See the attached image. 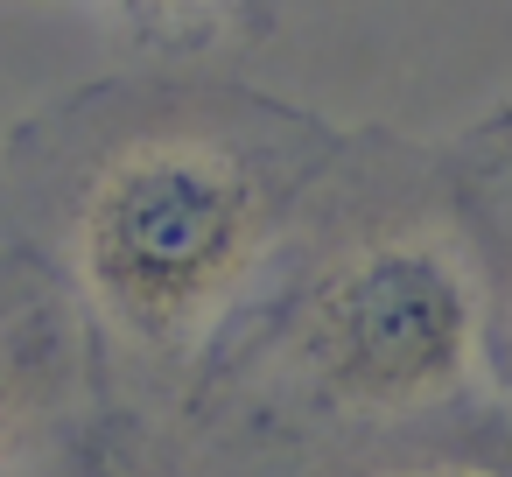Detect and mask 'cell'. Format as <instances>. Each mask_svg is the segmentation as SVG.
<instances>
[{"label":"cell","instance_id":"1","mask_svg":"<svg viewBox=\"0 0 512 477\" xmlns=\"http://www.w3.org/2000/svg\"><path fill=\"white\" fill-rule=\"evenodd\" d=\"M351 134L204 71L92 78L8 127L0 232L78 295L113 407L176 421L274 288Z\"/></svg>","mask_w":512,"mask_h":477},{"label":"cell","instance_id":"2","mask_svg":"<svg viewBox=\"0 0 512 477\" xmlns=\"http://www.w3.org/2000/svg\"><path fill=\"white\" fill-rule=\"evenodd\" d=\"M498 414L484 288L442 148L358 127L274 288L204 365L176 428L218 477H337Z\"/></svg>","mask_w":512,"mask_h":477},{"label":"cell","instance_id":"3","mask_svg":"<svg viewBox=\"0 0 512 477\" xmlns=\"http://www.w3.org/2000/svg\"><path fill=\"white\" fill-rule=\"evenodd\" d=\"M106 407L113 393L78 295L0 232V477H64Z\"/></svg>","mask_w":512,"mask_h":477},{"label":"cell","instance_id":"4","mask_svg":"<svg viewBox=\"0 0 512 477\" xmlns=\"http://www.w3.org/2000/svg\"><path fill=\"white\" fill-rule=\"evenodd\" d=\"M442 176L477 260L484 288V358H491V393L512 414V99L484 120H470L442 148Z\"/></svg>","mask_w":512,"mask_h":477},{"label":"cell","instance_id":"5","mask_svg":"<svg viewBox=\"0 0 512 477\" xmlns=\"http://www.w3.org/2000/svg\"><path fill=\"white\" fill-rule=\"evenodd\" d=\"M99 15L162 64H204L260 43L281 22V0H99Z\"/></svg>","mask_w":512,"mask_h":477},{"label":"cell","instance_id":"6","mask_svg":"<svg viewBox=\"0 0 512 477\" xmlns=\"http://www.w3.org/2000/svg\"><path fill=\"white\" fill-rule=\"evenodd\" d=\"M64 477H218V470L204 463V449L176 421L106 407L99 428L85 435V449L64 463Z\"/></svg>","mask_w":512,"mask_h":477},{"label":"cell","instance_id":"7","mask_svg":"<svg viewBox=\"0 0 512 477\" xmlns=\"http://www.w3.org/2000/svg\"><path fill=\"white\" fill-rule=\"evenodd\" d=\"M337 477H512V414H498L484 428H463V435L386 449V456L351 463Z\"/></svg>","mask_w":512,"mask_h":477}]
</instances>
